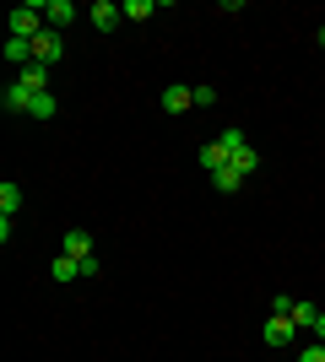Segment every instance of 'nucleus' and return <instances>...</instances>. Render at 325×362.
Wrapping results in <instances>:
<instances>
[{"label":"nucleus","mask_w":325,"mask_h":362,"mask_svg":"<svg viewBox=\"0 0 325 362\" xmlns=\"http://www.w3.org/2000/svg\"><path fill=\"white\" fill-rule=\"evenodd\" d=\"M44 22H49L55 33L71 28V22H76V6H71V0H44Z\"/></svg>","instance_id":"423d86ee"},{"label":"nucleus","mask_w":325,"mask_h":362,"mask_svg":"<svg viewBox=\"0 0 325 362\" xmlns=\"http://www.w3.org/2000/svg\"><path fill=\"white\" fill-rule=\"evenodd\" d=\"M314 341H325V314H320V319H314Z\"/></svg>","instance_id":"412c9836"},{"label":"nucleus","mask_w":325,"mask_h":362,"mask_svg":"<svg viewBox=\"0 0 325 362\" xmlns=\"http://www.w3.org/2000/svg\"><path fill=\"white\" fill-rule=\"evenodd\" d=\"M6 60L22 71V65H33V38H6Z\"/></svg>","instance_id":"9b49d317"},{"label":"nucleus","mask_w":325,"mask_h":362,"mask_svg":"<svg viewBox=\"0 0 325 362\" xmlns=\"http://www.w3.org/2000/svg\"><path fill=\"white\" fill-rule=\"evenodd\" d=\"M16 211H22V189L6 179V184H0V216H16Z\"/></svg>","instance_id":"f8f14e48"},{"label":"nucleus","mask_w":325,"mask_h":362,"mask_svg":"<svg viewBox=\"0 0 325 362\" xmlns=\"http://www.w3.org/2000/svg\"><path fill=\"white\" fill-rule=\"evenodd\" d=\"M293 303H298V298H287V292H277V298H271V314H293Z\"/></svg>","instance_id":"6ab92c4d"},{"label":"nucleus","mask_w":325,"mask_h":362,"mask_svg":"<svg viewBox=\"0 0 325 362\" xmlns=\"http://www.w3.org/2000/svg\"><path fill=\"white\" fill-rule=\"evenodd\" d=\"M217 103V87H195V108H212Z\"/></svg>","instance_id":"aec40b11"},{"label":"nucleus","mask_w":325,"mask_h":362,"mask_svg":"<svg viewBox=\"0 0 325 362\" xmlns=\"http://www.w3.org/2000/svg\"><path fill=\"white\" fill-rule=\"evenodd\" d=\"M239 146H249V141H244V130H222L217 141H206V146H201V168H206V173L228 168V163H233V151H239Z\"/></svg>","instance_id":"f257e3e1"},{"label":"nucleus","mask_w":325,"mask_h":362,"mask_svg":"<svg viewBox=\"0 0 325 362\" xmlns=\"http://www.w3.org/2000/svg\"><path fill=\"white\" fill-rule=\"evenodd\" d=\"M87 16H93V28H98V33H108V28H120V22H125V6H114V0H98Z\"/></svg>","instance_id":"39448f33"},{"label":"nucleus","mask_w":325,"mask_h":362,"mask_svg":"<svg viewBox=\"0 0 325 362\" xmlns=\"http://www.w3.org/2000/svg\"><path fill=\"white\" fill-rule=\"evenodd\" d=\"M266 346H293V335H298V325H293V319H287V314H271V319H266Z\"/></svg>","instance_id":"7ed1b4c3"},{"label":"nucleus","mask_w":325,"mask_h":362,"mask_svg":"<svg viewBox=\"0 0 325 362\" xmlns=\"http://www.w3.org/2000/svg\"><path fill=\"white\" fill-rule=\"evenodd\" d=\"M28 114H33V119H55V92H38Z\"/></svg>","instance_id":"dca6fc26"},{"label":"nucleus","mask_w":325,"mask_h":362,"mask_svg":"<svg viewBox=\"0 0 325 362\" xmlns=\"http://www.w3.org/2000/svg\"><path fill=\"white\" fill-rule=\"evenodd\" d=\"M60 54H65V44H60V33H55V28H44L38 38H33V60H38V65H49V71H55V60H60Z\"/></svg>","instance_id":"f03ea898"},{"label":"nucleus","mask_w":325,"mask_h":362,"mask_svg":"<svg viewBox=\"0 0 325 362\" xmlns=\"http://www.w3.org/2000/svg\"><path fill=\"white\" fill-rule=\"evenodd\" d=\"M298 362H325V341H314V346L298 351Z\"/></svg>","instance_id":"a211bd4d"},{"label":"nucleus","mask_w":325,"mask_h":362,"mask_svg":"<svg viewBox=\"0 0 325 362\" xmlns=\"http://www.w3.org/2000/svg\"><path fill=\"white\" fill-rule=\"evenodd\" d=\"M152 11H157V0H125V16H130V22H147Z\"/></svg>","instance_id":"f3484780"},{"label":"nucleus","mask_w":325,"mask_h":362,"mask_svg":"<svg viewBox=\"0 0 325 362\" xmlns=\"http://www.w3.org/2000/svg\"><path fill=\"white\" fill-rule=\"evenodd\" d=\"M212 189H222V195H233V189H244V173H239V168H217V173H212Z\"/></svg>","instance_id":"9d476101"},{"label":"nucleus","mask_w":325,"mask_h":362,"mask_svg":"<svg viewBox=\"0 0 325 362\" xmlns=\"http://www.w3.org/2000/svg\"><path fill=\"white\" fill-rule=\"evenodd\" d=\"M233 168H239V173H244V179H249V173L261 168V157H255V146H239V151H233Z\"/></svg>","instance_id":"2eb2a0df"},{"label":"nucleus","mask_w":325,"mask_h":362,"mask_svg":"<svg viewBox=\"0 0 325 362\" xmlns=\"http://www.w3.org/2000/svg\"><path fill=\"white\" fill-rule=\"evenodd\" d=\"M298 325V330H314V319H320V308H314V303H293V314H287Z\"/></svg>","instance_id":"ddd939ff"},{"label":"nucleus","mask_w":325,"mask_h":362,"mask_svg":"<svg viewBox=\"0 0 325 362\" xmlns=\"http://www.w3.org/2000/svg\"><path fill=\"white\" fill-rule=\"evenodd\" d=\"M60 255H71V259H87V255H93V233L71 227V233H65V243H60Z\"/></svg>","instance_id":"6e6552de"},{"label":"nucleus","mask_w":325,"mask_h":362,"mask_svg":"<svg viewBox=\"0 0 325 362\" xmlns=\"http://www.w3.org/2000/svg\"><path fill=\"white\" fill-rule=\"evenodd\" d=\"M185 108H195V87H163V114H185Z\"/></svg>","instance_id":"20e7f679"},{"label":"nucleus","mask_w":325,"mask_h":362,"mask_svg":"<svg viewBox=\"0 0 325 362\" xmlns=\"http://www.w3.org/2000/svg\"><path fill=\"white\" fill-rule=\"evenodd\" d=\"M16 81H22V87H28L33 98H38V92H49V65H38V60H33V65H22V71H16Z\"/></svg>","instance_id":"0eeeda50"},{"label":"nucleus","mask_w":325,"mask_h":362,"mask_svg":"<svg viewBox=\"0 0 325 362\" xmlns=\"http://www.w3.org/2000/svg\"><path fill=\"white\" fill-rule=\"evenodd\" d=\"M320 49H325V28H320Z\"/></svg>","instance_id":"4be33fe9"},{"label":"nucleus","mask_w":325,"mask_h":362,"mask_svg":"<svg viewBox=\"0 0 325 362\" xmlns=\"http://www.w3.org/2000/svg\"><path fill=\"white\" fill-rule=\"evenodd\" d=\"M81 276V259H71V255H55V281H76Z\"/></svg>","instance_id":"4468645a"},{"label":"nucleus","mask_w":325,"mask_h":362,"mask_svg":"<svg viewBox=\"0 0 325 362\" xmlns=\"http://www.w3.org/2000/svg\"><path fill=\"white\" fill-rule=\"evenodd\" d=\"M0 103L11 108V114H28V108H33V92H28V87H22V81L11 76V87H6V98H0Z\"/></svg>","instance_id":"1a4fd4ad"}]
</instances>
